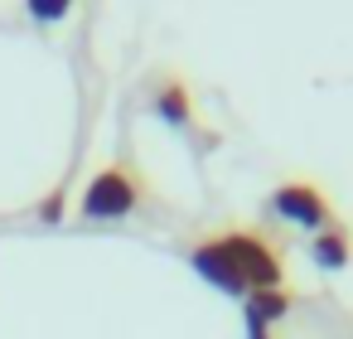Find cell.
Here are the masks:
<instances>
[{"label": "cell", "mask_w": 353, "mask_h": 339, "mask_svg": "<svg viewBox=\"0 0 353 339\" xmlns=\"http://www.w3.org/2000/svg\"><path fill=\"white\" fill-rule=\"evenodd\" d=\"M189 267L218 286L223 296H237L247 300L252 291H276V286H290L285 276V252L256 233V228H218V233H203L194 247H189Z\"/></svg>", "instance_id": "1"}, {"label": "cell", "mask_w": 353, "mask_h": 339, "mask_svg": "<svg viewBox=\"0 0 353 339\" xmlns=\"http://www.w3.org/2000/svg\"><path fill=\"white\" fill-rule=\"evenodd\" d=\"M145 199V175L131 165V160H112L107 170H97L78 199V213L88 223H112V218H126L136 213Z\"/></svg>", "instance_id": "2"}, {"label": "cell", "mask_w": 353, "mask_h": 339, "mask_svg": "<svg viewBox=\"0 0 353 339\" xmlns=\"http://www.w3.org/2000/svg\"><path fill=\"white\" fill-rule=\"evenodd\" d=\"M266 204H271V213H276L281 223L305 228V233H324V228H334V223H339L329 189H324V184H314V180H285V184H276V189H271V199H266Z\"/></svg>", "instance_id": "3"}, {"label": "cell", "mask_w": 353, "mask_h": 339, "mask_svg": "<svg viewBox=\"0 0 353 339\" xmlns=\"http://www.w3.org/2000/svg\"><path fill=\"white\" fill-rule=\"evenodd\" d=\"M150 107H155V117H165L174 131H189V126H194V97H189V83H184V78H174V73L155 88Z\"/></svg>", "instance_id": "4"}, {"label": "cell", "mask_w": 353, "mask_h": 339, "mask_svg": "<svg viewBox=\"0 0 353 339\" xmlns=\"http://www.w3.org/2000/svg\"><path fill=\"white\" fill-rule=\"evenodd\" d=\"M310 257H314L319 271H343L353 262V233H348V223H334V228L314 233L310 238Z\"/></svg>", "instance_id": "5"}, {"label": "cell", "mask_w": 353, "mask_h": 339, "mask_svg": "<svg viewBox=\"0 0 353 339\" xmlns=\"http://www.w3.org/2000/svg\"><path fill=\"white\" fill-rule=\"evenodd\" d=\"M290 305H295V291L290 286H276V291H252L247 300H242V320H256V325H281L285 315H290Z\"/></svg>", "instance_id": "6"}, {"label": "cell", "mask_w": 353, "mask_h": 339, "mask_svg": "<svg viewBox=\"0 0 353 339\" xmlns=\"http://www.w3.org/2000/svg\"><path fill=\"white\" fill-rule=\"evenodd\" d=\"M63 15H68V0H30V20H39V25H54Z\"/></svg>", "instance_id": "7"}, {"label": "cell", "mask_w": 353, "mask_h": 339, "mask_svg": "<svg viewBox=\"0 0 353 339\" xmlns=\"http://www.w3.org/2000/svg\"><path fill=\"white\" fill-rule=\"evenodd\" d=\"M242 334H247V339H271V329L256 325V320H242Z\"/></svg>", "instance_id": "8"}]
</instances>
